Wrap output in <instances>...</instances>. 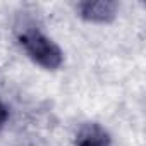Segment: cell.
Wrapping results in <instances>:
<instances>
[{
  "label": "cell",
  "mask_w": 146,
  "mask_h": 146,
  "mask_svg": "<svg viewBox=\"0 0 146 146\" xmlns=\"http://www.w3.org/2000/svg\"><path fill=\"white\" fill-rule=\"evenodd\" d=\"M117 9H119V4L110 2V0H96V2L86 0V2L78 4L79 16L86 21H91V23H110V21H113L117 16Z\"/></svg>",
  "instance_id": "cell-2"
},
{
  "label": "cell",
  "mask_w": 146,
  "mask_h": 146,
  "mask_svg": "<svg viewBox=\"0 0 146 146\" xmlns=\"http://www.w3.org/2000/svg\"><path fill=\"white\" fill-rule=\"evenodd\" d=\"M19 43L24 48V52L28 53V57L45 69L55 70L64 62V55L58 45L52 41L48 36H45L40 29L29 28L23 31L19 35Z\"/></svg>",
  "instance_id": "cell-1"
},
{
  "label": "cell",
  "mask_w": 146,
  "mask_h": 146,
  "mask_svg": "<svg viewBox=\"0 0 146 146\" xmlns=\"http://www.w3.org/2000/svg\"><path fill=\"white\" fill-rule=\"evenodd\" d=\"M7 119H9V110H7V107L2 102H0V131H2V127L5 125Z\"/></svg>",
  "instance_id": "cell-4"
},
{
  "label": "cell",
  "mask_w": 146,
  "mask_h": 146,
  "mask_svg": "<svg viewBox=\"0 0 146 146\" xmlns=\"http://www.w3.org/2000/svg\"><path fill=\"white\" fill-rule=\"evenodd\" d=\"M76 146H110V134L100 124H84L76 136Z\"/></svg>",
  "instance_id": "cell-3"
}]
</instances>
